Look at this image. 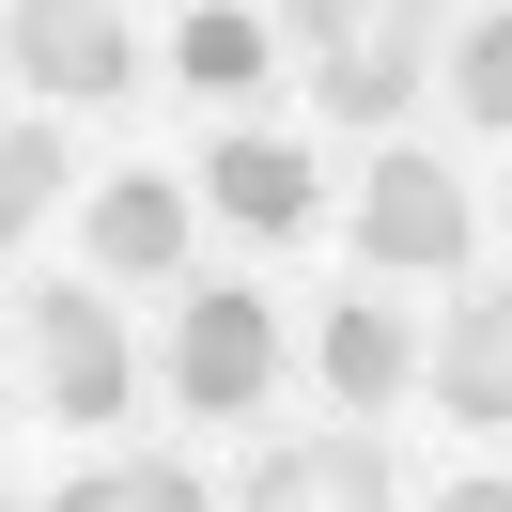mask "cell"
Instances as JSON below:
<instances>
[{
    "label": "cell",
    "instance_id": "cell-10",
    "mask_svg": "<svg viewBox=\"0 0 512 512\" xmlns=\"http://www.w3.org/2000/svg\"><path fill=\"white\" fill-rule=\"evenodd\" d=\"M326 388H342V404H388V388H404V326H388L373 295L326 311Z\"/></svg>",
    "mask_w": 512,
    "mask_h": 512
},
{
    "label": "cell",
    "instance_id": "cell-13",
    "mask_svg": "<svg viewBox=\"0 0 512 512\" xmlns=\"http://www.w3.org/2000/svg\"><path fill=\"white\" fill-rule=\"evenodd\" d=\"M450 94H466V125L512 140V16H466V47H450Z\"/></svg>",
    "mask_w": 512,
    "mask_h": 512
},
{
    "label": "cell",
    "instance_id": "cell-4",
    "mask_svg": "<svg viewBox=\"0 0 512 512\" xmlns=\"http://www.w3.org/2000/svg\"><path fill=\"white\" fill-rule=\"evenodd\" d=\"M0 47H16L32 94H125V78H140V32L109 16V0H16Z\"/></svg>",
    "mask_w": 512,
    "mask_h": 512
},
{
    "label": "cell",
    "instance_id": "cell-5",
    "mask_svg": "<svg viewBox=\"0 0 512 512\" xmlns=\"http://www.w3.org/2000/svg\"><path fill=\"white\" fill-rule=\"evenodd\" d=\"M249 512H404V481H388V435H280L249 466Z\"/></svg>",
    "mask_w": 512,
    "mask_h": 512
},
{
    "label": "cell",
    "instance_id": "cell-8",
    "mask_svg": "<svg viewBox=\"0 0 512 512\" xmlns=\"http://www.w3.org/2000/svg\"><path fill=\"white\" fill-rule=\"evenodd\" d=\"M94 264L109 280H171V264H187V187H156V171L94 187Z\"/></svg>",
    "mask_w": 512,
    "mask_h": 512
},
{
    "label": "cell",
    "instance_id": "cell-7",
    "mask_svg": "<svg viewBox=\"0 0 512 512\" xmlns=\"http://www.w3.org/2000/svg\"><path fill=\"white\" fill-rule=\"evenodd\" d=\"M311 94H326V125H404V94H419V32H404V16L342 32V47L311 63Z\"/></svg>",
    "mask_w": 512,
    "mask_h": 512
},
{
    "label": "cell",
    "instance_id": "cell-6",
    "mask_svg": "<svg viewBox=\"0 0 512 512\" xmlns=\"http://www.w3.org/2000/svg\"><path fill=\"white\" fill-rule=\"evenodd\" d=\"M435 404L481 419V435H512V280H481L466 311H450V342H435Z\"/></svg>",
    "mask_w": 512,
    "mask_h": 512
},
{
    "label": "cell",
    "instance_id": "cell-15",
    "mask_svg": "<svg viewBox=\"0 0 512 512\" xmlns=\"http://www.w3.org/2000/svg\"><path fill=\"white\" fill-rule=\"evenodd\" d=\"M435 512H512V481H450V497Z\"/></svg>",
    "mask_w": 512,
    "mask_h": 512
},
{
    "label": "cell",
    "instance_id": "cell-3",
    "mask_svg": "<svg viewBox=\"0 0 512 512\" xmlns=\"http://www.w3.org/2000/svg\"><path fill=\"white\" fill-rule=\"evenodd\" d=\"M357 249H373L388 280H450V264H466V187H450L435 156H373V187H357Z\"/></svg>",
    "mask_w": 512,
    "mask_h": 512
},
{
    "label": "cell",
    "instance_id": "cell-2",
    "mask_svg": "<svg viewBox=\"0 0 512 512\" xmlns=\"http://www.w3.org/2000/svg\"><path fill=\"white\" fill-rule=\"evenodd\" d=\"M264 373H280V311H264L249 280H202V295H187V326H171V388H187L202 419H249V404H264Z\"/></svg>",
    "mask_w": 512,
    "mask_h": 512
},
{
    "label": "cell",
    "instance_id": "cell-9",
    "mask_svg": "<svg viewBox=\"0 0 512 512\" xmlns=\"http://www.w3.org/2000/svg\"><path fill=\"white\" fill-rule=\"evenodd\" d=\"M202 187H218L249 233H311V202H326L311 156H280V140H218V171H202Z\"/></svg>",
    "mask_w": 512,
    "mask_h": 512
},
{
    "label": "cell",
    "instance_id": "cell-1",
    "mask_svg": "<svg viewBox=\"0 0 512 512\" xmlns=\"http://www.w3.org/2000/svg\"><path fill=\"white\" fill-rule=\"evenodd\" d=\"M32 373H47V419H125V404H140L125 311H109L94 280H47V295H32Z\"/></svg>",
    "mask_w": 512,
    "mask_h": 512
},
{
    "label": "cell",
    "instance_id": "cell-14",
    "mask_svg": "<svg viewBox=\"0 0 512 512\" xmlns=\"http://www.w3.org/2000/svg\"><path fill=\"white\" fill-rule=\"evenodd\" d=\"M187 78H264V16H187Z\"/></svg>",
    "mask_w": 512,
    "mask_h": 512
},
{
    "label": "cell",
    "instance_id": "cell-12",
    "mask_svg": "<svg viewBox=\"0 0 512 512\" xmlns=\"http://www.w3.org/2000/svg\"><path fill=\"white\" fill-rule=\"evenodd\" d=\"M47 202H63V140H47L32 109H16V125H0V233L32 249V218H47Z\"/></svg>",
    "mask_w": 512,
    "mask_h": 512
},
{
    "label": "cell",
    "instance_id": "cell-11",
    "mask_svg": "<svg viewBox=\"0 0 512 512\" xmlns=\"http://www.w3.org/2000/svg\"><path fill=\"white\" fill-rule=\"evenodd\" d=\"M47 512H218V497H202L187 466H78Z\"/></svg>",
    "mask_w": 512,
    "mask_h": 512
}]
</instances>
